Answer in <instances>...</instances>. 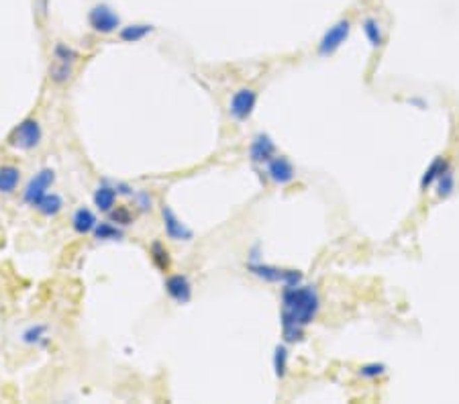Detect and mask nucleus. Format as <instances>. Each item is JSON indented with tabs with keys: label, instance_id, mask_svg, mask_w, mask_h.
<instances>
[{
	"label": "nucleus",
	"instance_id": "obj_1",
	"mask_svg": "<svg viewBox=\"0 0 459 404\" xmlns=\"http://www.w3.org/2000/svg\"><path fill=\"white\" fill-rule=\"evenodd\" d=\"M321 309L319 294L312 286H284L282 290V335L286 343H296L305 337V329L316 318Z\"/></svg>",
	"mask_w": 459,
	"mask_h": 404
},
{
	"label": "nucleus",
	"instance_id": "obj_2",
	"mask_svg": "<svg viewBox=\"0 0 459 404\" xmlns=\"http://www.w3.org/2000/svg\"><path fill=\"white\" fill-rule=\"evenodd\" d=\"M41 139H43L41 123H39L35 117H27V119H23L21 123L13 127V131H10L8 137H6V143H8L13 150L31 152V150L39 147Z\"/></svg>",
	"mask_w": 459,
	"mask_h": 404
},
{
	"label": "nucleus",
	"instance_id": "obj_3",
	"mask_svg": "<svg viewBox=\"0 0 459 404\" xmlns=\"http://www.w3.org/2000/svg\"><path fill=\"white\" fill-rule=\"evenodd\" d=\"M247 272L272 284H282V286H296L303 282V274L298 270H284V268H275L270 264H261L251 259L247 264Z\"/></svg>",
	"mask_w": 459,
	"mask_h": 404
},
{
	"label": "nucleus",
	"instance_id": "obj_4",
	"mask_svg": "<svg viewBox=\"0 0 459 404\" xmlns=\"http://www.w3.org/2000/svg\"><path fill=\"white\" fill-rule=\"evenodd\" d=\"M88 25L94 33H100V35H111V33H117L121 29V17L119 13L100 2V4H94L90 10H88Z\"/></svg>",
	"mask_w": 459,
	"mask_h": 404
},
{
	"label": "nucleus",
	"instance_id": "obj_5",
	"mask_svg": "<svg viewBox=\"0 0 459 404\" xmlns=\"http://www.w3.org/2000/svg\"><path fill=\"white\" fill-rule=\"evenodd\" d=\"M56 182V172L51 168H41L29 182L25 184V190H23V202L27 207H33L37 209V204L43 200V196L47 194V190L54 186Z\"/></svg>",
	"mask_w": 459,
	"mask_h": 404
},
{
	"label": "nucleus",
	"instance_id": "obj_6",
	"mask_svg": "<svg viewBox=\"0 0 459 404\" xmlns=\"http://www.w3.org/2000/svg\"><path fill=\"white\" fill-rule=\"evenodd\" d=\"M159 215H161L163 231H166V237H168V239H172V241H184V243H188V241L194 239V231L174 213V209H172L168 202H161V204H159Z\"/></svg>",
	"mask_w": 459,
	"mask_h": 404
},
{
	"label": "nucleus",
	"instance_id": "obj_7",
	"mask_svg": "<svg viewBox=\"0 0 459 404\" xmlns=\"http://www.w3.org/2000/svg\"><path fill=\"white\" fill-rule=\"evenodd\" d=\"M255 104H257V92L253 88H239L229 100V115L233 121L245 123L247 119H251Z\"/></svg>",
	"mask_w": 459,
	"mask_h": 404
},
{
	"label": "nucleus",
	"instance_id": "obj_8",
	"mask_svg": "<svg viewBox=\"0 0 459 404\" xmlns=\"http://www.w3.org/2000/svg\"><path fill=\"white\" fill-rule=\"evenodd\" d=\"M349 33H351V23H349L347 19L337 21L335 25L323 35V39H321V43H319V56H323V58L333 56L337 49L347 41Z\"/></svg>",
	"mask_w": 459,
	"mask_h": 404
},
{
	"label": "nucleus",
	"instance_id": "obj_9",
	"mask_svg": "<svg viewBox=\"0 0 459 404\" xmlns=\"http://www.w3.org/2000/svg\"><path fill=\"white\" fill-rule=\"evenodd\" d=\"M163 290L176 305H188L194 296V286H192V280L186 274L168 276L163 282Z\"/></svg>",
	"mask_w": 459,
	"mask_h": 404
},
{
	"label": "nucleus",
	"instance_id": "obj_10",
	"mask_svg": "<svg viewBox=\"0 0 459 404\" xmlns=\"http://www.w3.org/2000/svg\"><path fill=\"white\" fill-rule=\"evenodd\" d=\"M275 157V143L272 141V137L270 135H266V133H257L253 139H251V145H249V159L253 161V163H266L268 165V161Z\"/></svg>",
	"mask_w": 459,
	"mask_h": 404
},
{
	"label": "nucleus",
	"instance_id": "obj_11",
	"mask_svg": "<svg viewBox=\"0 0 459 404\" xmlns=\"http://www.w3.org/2000/svg\"><path fill=\"white\" fill-rule=\"evenodd\" d=\"M268 176L275 184L286 186L296 178V172H294V165L288 157L275 156L268 161Z\"/></svg>",
	"mask_w": 459,
	"mask_h": 404
},
{
	"label": "nucleus",
	"instance_id": "obj_12",
	"mask_svg": "<svg viewBox=\"0 0 459 404\" xmlns=\"http://www.w3.org/2000/svg\"><path fill=\"white\" fill-rule=\"evenodd\" d=\"M117 198H119L117 188H115V184L106 182V180L100 182L98 188L94 190V194H92V202H94L96 211H100L104 215H108L117 207Z\"/></svg>",
	"mask_w": 459,
	"mask_h": 404
},
{
	"label": "nucleus",
	"instance_id": "obj_13",
	"mask_svg": "<svg viewBox=\"0 0 459 404\" xmlns=\"http://www.w3.org/2000/svg\"><path fill=\"white\" fill-rule=\"evenodd\" d=\"M98 225V218L94 215V211L88 207H80L76 209L74 217H72V229L78 233V235H92V231L96 229Z\"/></svg>",
	"mask_w": 459,
	"mask_h": 404
},
{
	"label": "nucleus",
	"instance_id": "obj_14",
	"mask_svg": "<svg viewBox=\"0 0 459 404\" xmlns=\"http://www.w3.org/2000/svg\"><path fill=\"white\" fill-rule=\"evenodd\" d=\"M155 31V27L150 23H131L119 29V39L124 43H139L145 37H150Z\"/></svg>",
	"mask_w": 459,
	"mask_h": 404
},
{
	"label": "nucleus",
	"instance_id": "obj_15",
	"mask_svg": "<svg viewBox=\"0 0 459 404\" xmlns=\"http://www.w3.org/2000/svg\"><path fill=\"white\" fill-rule=\"evenodd\" d=\"M21 184V170L17 165H0V194H13Z\"/></svg>",
	"mask_w": 459,
	"mask_h": 404
},
{
	"label": "nucleus",
	"instance_id": "obj_16",
	"mask_svg": "<svg viewBox=\"0 0 459 404\" xmlns=\"http://www.w3.org/2000/svg\"><path fill=\"white\" fill-rule=\"evenodd\" d=\"M92 235H94L96 241H121L124 237V231H122V227L115 225L113 220H98Z\"/></svg>",
	"mask_w": 459,
	"mask_h": 404
},
{
	"label": "nucleus",
	"instance_id": "obj_17",
	"mask_svg": "<svg viewBox=\"0 0 459 404\" xmlns=\"http://www.w3.org/2000/svg\"><path fill=\"white\" fill-rule=\"evenodd\" d=\"M37 211L47 218L58 217L61 211H63V198H61L58 192H47V194L43 196V200L37 204Z\"/></svg>",
	"mask_w": 459,
	"mask_h": 404
},
{
	"label": "nucleus",
	"instance_id": "obj_18",
	"mask_svg": "<svg viewBox=\"0 0 459 404\" xmlns=\"http://www.w3.org/2000/svg\"><path fill=\"white\" fill-rule=\"evenodd\" d=\"M150 257H152L153 266L159 270V272H168L170 270V266H172V257H170V249L166 248L159 239L157 241H153L152 245H150Z\"/></svg>",
	"mask_w": 459,
	"mask_h": 404
},
{
	"label": "nucleus",
	"instance_id": "obj_19",
	"mask_svg": "<svg viewBox=\"0 0 459 404\" xmlns=\"http://www.w3.org/2000/svg\"><path fill=\"white\" fill-rule=\"evenodd\" d=\"M21 339H23L25 345H39V347H45V345L49 343V337H47V325H43V323L29 325V327L23 331Z\"/></svg>",
	"mask_w": 459,
	"mask_h": 404
},
{
	"label": "nucleus",
	"instance_id": "obj_20",
	"mask_svg": "<svg viewBox=\"0 0 459 404\" xmlns=\"http://www.w3.org/2000/svg\"><path fill=\"white\" fill-rule=\"evenodd\" d=\"M449 170V161L447 159H443V157H437L430 165L427 168V172L423 174V180H421V188L423 190H427L433 182H437L445 172Z\"/></svg>",
	"mask_w": 459,
	"mask_h": 404
},
{
	"label": "nucleus",
	"instance_id": "obj_21",
	"mask_svg": "<svg viewBox=\"0 0 459 404\" xmlns=\"http://www.w3.org/2000/svg\"><path fill=\"white\" fill-rule=\"evenodd\" d=\"M72 76H74V65L51 60V63H49V80L54 84L63 86V84H67L72 80Z\"/></svg>",
	"mask_w": 459,
	"mask_h": 404
},
{
	"label": "nucleus",
	"instance_id": "obj_22",
	"mask_svg": "<svg viewBox=\"0 0 459 404\" xmlns=\"http://www.w3.org/2000/svg\"><path fill=\"white\" fill-rule=\"evenodd\" d=\"M51 58H54L56 62L76 65V62L80 60V54H78L72 45H67V43H63V41H58V43L54 45V49H51Z\"/></svg>",
	"mask_w": 459,
	"mask_h": 404
},
{
	"label": "nucleus",
	"instance_id": "obj_23",
	"mask_svg": "<svg viewBox=\"0 0 459 404\" xmlns=\"http://www.w3.org/2000/svg\"><path fill=\"white\" fill-rule=\"evenodd\" d=\"M286 372H288V349H286V345H277L274 349L275 378H284Z\"/></svg>",
	"mask_w": 459,
	"mask_h": 404
},
{
	"label": "nucleus",
	"instance_id": "obj_24",
	"mask_svg": "<svg viewBox=\"0 0 459 404\" xmlns=\"http://www.w3.org/2000/svg\"><path fill=\"white\" fill-rule=\"evenodd\" d=\"M364 33H366L367 41L371 43V47H380L382 45L384 37H382V29H380L376 19H366L364 21Z\"/></svg>",
	"mask_w": 459,
	"mask_h": 404
},
{
	"label": "nucleus",
	"instance_id": "obj_25",
	"mask_svg": "<svg viewBox=\"0 0 459 404\" xmlns=\"http://www.w3.org/2000/svg\"><path fill=\"white\" fill-rule=\"evenodd\" d=\"M108 220H113L115 225H119V227H129V225H133V213H131V209L129 207H115L111 213H108Z\"/></svg>",
	"mask_w": 459,
	"mask_h": 404
},
{
	"label": "nucleus",
	"instance_id": "obj_26",
	"mask_svg": "<svg viewBox=\"0 0 459 404\" xmlns=\"http://www.w3.org/2000/svg\"><path fill=\"white\" fill-rule=\"evenodd\" d=\"M437 182H439V184H437V194H439V198H447V196H451V192H453V188H456V178H453V172H451V170H447Z\"/></svg>",
	"mask_w": 459,
	"mask_h": 404
},
{
	"label": "nucleus",
	"instance_id": "obj_27",
	"mask_svg": "<svg viewBox=\"0 0 459 404\" xmlns=\"http://www.w3.org/2000/svg\"><path fill=\"white\" fill-rule=\"evenodd\" d=\"M133 202L139 213H150L153 209V196L150 194V190H137L133 194Z\"/></svg>",
	"mask_w": 459,
	"mask_h": 404
},
{
	"label": "nucleus",
	"instance_id": "obj_28",
	"mask_svg": "<svg viewBox=\"0 0 459 404\" xmlns=\"http://www.w3.org/2000/svg\"><path fill=\"white\" fill-rule=\"evenodd\" d=\"M384 372H386V366H384V364H366V366H362V370H360V373H362L364 378H378V375H382Z\"/></svg>",
	"mask_w": 459,
	"mask_h": 404
},
{
	"label": "nucleus",
	"instance_id": "obj_29",
	"mask_svg": "<svg viewBox=\"0 0 459 404\" xmlns=\"http://www.w3.org/2000/svg\"><path fill=\"white\" fill-rule=\"evenodd\" d=\"M115 188L119 192V196H127V198H133V194L137 192L133 186H129L127 182H115Z\"/></svg>",
	"mask_w": 459,
	"mask_h": 404
}]
</instances>
